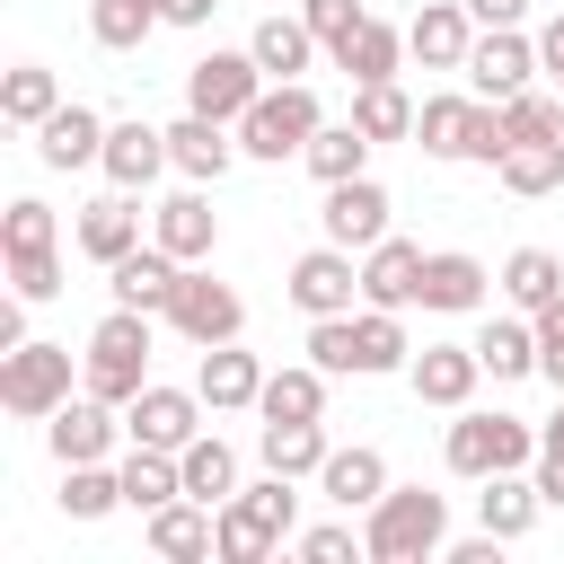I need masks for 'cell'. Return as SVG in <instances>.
I'll return each instance as SVG.
<instances>
[{
    "instance_id": "obj_30",
    "label": "cell",
    "mask_w": 564,
    "mask_h": 564,
    "mask_svg": "<svg viewBox=\"0 0 564 564\" xmlns=\"http://www.w3.org/2000/svg\"><path fill=\"white\" fill-rule=\"evenodd\" d=\"M370 150H379V141H370L361 123H317L308 150H300V167H308L317 185H344V176H370Z\"/></svg>"
},
{
    "instance_id": "obj_34",
    "label": "cell",
    "mask_w": 564,
    "mask_h": 564,
    "mask_svg": "<svg viewBox=\"0 0 564 564\" xmlns=\"http://www.w3.org/2000/svg\"><path fill=\"white\" fill-rule=\"evenodd\" d=\"M476 361H485L494 379H529V370H538V317H529V308H520V317H485Z\"/></svg>"
},
{
    "instance_id": "obj_37",
    "label": "cell",
    "mask_w": 564,
    "mask_h": 564,
    "mask_svg": "<svg viewBox=\"0 0 564 564\" xmlns=\"http://www.w3.org/2000/svg\"><path fill=\"white\" fill-rule=\"evenodd\" d=\"M273 546H282V529H273L247 494H229V502H220V564H264Z\"/></svg>"
},
{
    "instance_id": "obj_6",
    "label": "cell",
    "mask_w": 564,
    "mask_h": 564,
    "mask_svg": "<svg viewBox=\"0 0 564 564\" xmlns=\"http://www.w3.org/2000/svg\"><path fill=\"white\" fill-rule=\"evenodd\" d=\"M0 247H9V282H18V300H53V291H62V256H53V203L18 194V203H9V220H0Z\"/></svg>"
},
{
    "instance_id": "obj_40",
    "label": "cell",
    "mask_w": 564,
    "mask_h": 564,
    "mask_svg": "<svg viewBox=\"0 0 564 564\" xmlns=\"http://www.w3.org/2000/svg\"><path fill=\"white\" fill-rule=\"evenodd\" d=\"M352 123H361L370 141H405V132H414V97H405L397 79H361V88H352Z\"/></svg>"
},
{
    "instance_id": "obj_3",
    "label": "cell",
    "mask_w": 564,
    "mask_h": 564,
    "mask_svg": "<svg viewBox=\"0 0 564 564\" xmlns=\"http://www.w3.org/2000/svg\"><path fill=\"white\" fill-rule=\"evenodd\" d=\"M150 388V308H106L97 317V335H88V397H106V405H132Z\"/></svg>"
},
{
    "instance_id": "obj_53",
    "label": "cell",
    "mask_w": 564,
    "mask_h": 564,
    "mask_svg": "<svg viewBox=\"0 0 564 564\" xmlns=\"http://www.w3.org/2000/svg\"><path fill=\"white\" fill-rule=\"evenodd\" d=\"M273 9H300V0H273Z\"/></svg>"
},
{
    "instance_id": "obj_19",
    "label": "cell",
    "mask_w": 564,
    "mask_h": 564,
    "mask_svg": "<svg viewBox=\"0 0 564 564\" xmlns=\"http://www.w3.org/2000/svg\"><path fill=\"white\" fill-rule=\"evenodd\" d=\"M35 159L62 167V176H70V167H97V159H106V115H97V106H53V115L35 123Z\"/></svg>"
},
{
    "instance_id": "obj_11",
    "label": "cell",
    "mask_w": 564,
    "mask_h": 564,
    "mask_svg": "<svg viewBox=\"0 0 564 564\" xmlns=\"http://www.w3.org/2000/svg\"><path fill=\"white\" fill-rule=\"evenodd\" d=\"M123 432L141 441V449H185L194 432H203V388H141L132 405H123Z\"/></svg>"
},
{
    "instance_id": "obj_8",
    "label": "cell",
    "mask_w": 564,
    "mask_h": 564,
    "mask_svg": "<svg viewBox=\"0 0 564 564\" xmlns=\"http://www.w3.org/2000/svg\"><path fill=\"white\" fill-rule=\"evenodd\" d=\"M264 88H273V79H264V62H256V53H203V62L185 70V106H194V115H212V123H238Z\"/></svg>"
},
{
    "instance_id": "obj_17",
    "label": "cell",
    "mask_w": 564,
    "mask_h": 564,
    "mask_svg": "<svg viewBox=\"0 0 564 564\" xmlns=\"http://www.w3.org/2000/svg\"><path fill=\"white\" fill-rule=\"evenodd\" d=\"M167 159H176L185 185H220L229 159H238V123H212V115L185 106V123H167Z\"/></svg>"
},
{
    "instance_id": "obj_23",
    "label": "cell",
    "mask_w": 564,
    "mask_h": 564,
    "mask_svg": "<svg viewBox=\"0 0 564 564\" xmlns=\"http://www.w3.org/2000/svg\"><path fill=\"white\" fill-rule=\"evenodd\" d=\"M150 238H159L176 264H203V256L220 247V212H212L203 194H167V203L150 212Z\"/></svg>"
},
{
    "instance_id": "obj_29",
    "label": "cell",
    "mask_w": 564,
    "mask_h": 564,
    "mask_svg": "<svg viewBox=\"0 0 564 564\" xmlns=\"http://www.w3.org/2000/svg\"><path fill=\"white\" fill-rule=\"evenodd\" d=\"M397 62H405V26H388V18H361L344 44H335V70L361 88V79H397Z\"/></svg>"
},
{
    "instance_id": "obj_25",
    "label": "cell",
    "mask_w": 564,
    "mask_h": 564,
    "mask_svg": "<svg viewBox=\"0 0 564 564\" xmlns=\"http://www.w3.org/2000/svg\"><path fill=\"white\" fill-rule=\"evenodd\" d=\"M247 53L264 62V79H308V62H317L326 44L308 35V18H300V9H273V18L247 35Z\"/></svg>"
},
{
    "instance_id": "obj_16",
    "label": "cell",
    "mask_w": 564,
    "mask_h": 564,
    "mask_svg": "<svg viewBox=\"0 0 564 564\" xmlns=\"http://www.w3.org/2000/svg\"><path fill=\"white\" fill-rule=\"evenodd\" d=\"M150 555H159V564H203V555H220V511L194 502V494L159 502V511H150Z\"/></svg>"
},
{
    "instance_id": "obj_46",
    "label": "cell",
    "mask_w": 564,
    "mask_h": 564,
    "mask_svg": "<svg viewBox=\"0 0 564 564\" xmlns=\"http://www.w3.org/2000/svg\"><path fill=\"white\" fill-rule=\"evenodd\" d=\"M291 555H300V564H352V555H370V546H361L352 529H300Z\"/></svg>"
},
{
    "instance_id": "obj_24",
    "label": "cell",
    "mask_w": 564,
    "mask_h": 564,
    "mask_svg": "<svg viewBox=\"0 0 564 564\" xmlns=\"http://www.w3.org/2000/svg\"><path fill=\"white\" fill-rule=\"evenodd\" d=\"M317 494H326L335 511H370V502L388 494V458H379L370 441H352V449H326V467H317Z\"/></svg>"
},
{
    "instance_id": "obj_45",
    "label": "cell",
    "mask_w": 564,
    "mask_h": 564,
    "mask_svg": "<svg viewBox=\"0 0 564 564\" xmlns=\"http://www.w3.org/2000/svg\"><path fill=\"white\" fill-rule=\"evenodd\" d=\"M300 18H308V35H317V44L335 53V44H344V35H352V26L370 18V9H361V0H300Z\"/></svg>"
},
{
    "instance_id": "obj_51",
    "label": "cell",
    "mask_w": 564,
    "mask_h": 564,
    "mask_svg": "<svg viewBox=\"0 0 564 564\" xmlns=\"http://www.w3.org/2000/svg\"><path fill=\"white\" fill-rule=\"evenodd\" d=\"M538 70H555V88H564V18L538 35Z\"/></svg>"
},
{
    "instance_id": "obj_2",
    "label": "cell",
    "mask_w": 564,
    "mask_h": 564,
    "mask_svg": "<svg viewBox=\"0 0 564 564\" xmlns=\"http://www.w3.org/2000/svg\"><path fill=\"white\" fill-rule=\"evenodd\" d=\"M361 546H370V564H423V555L449 546V502L423 494V485H388L361 511Z\"/></svg>"
},
{
    "instance_id": "obj_41",
    "label": "cell",
    "mask_w": 564,
    "mask_h": 564,
    "mask_svg": "<svg viewBox=\"0 0 564 564\" xmlns=\"http://www.w3.org/2000/svg\"><path fill=\"white\" fill-rule=\"evenodd\" d=\"M115 502H123V467H97V458L62 467V511L70 520H106Z\"/></svg>"
},
{
    "instance_id": "obj_28",
    "label": "cell",
    "mask_w": 564,
    "mask_h": 564,
    "mask_svg": "<svg viewBox=\"0 0 564 564\" xmlns=\"http://www.w3.org/2000/svg\"><path fill=\"white\" fill-rule=\"evenodd\" d=\"M485 264L476 256H458V247H441V256H423V308H441V317H467V308H485Z\"/></svg>"
},
{
    "instance_id": "obj_1",
    "label": "cell",
    "mask_w": 564,
    "mask_h": 564,
    "mask_svg": "<svg viewBox=\"0 0 564 564\" xmlns=\"http://www.w3.org/2000/svg\"><path fill=\"white\" fill-rule=\"evenodd\" d=\"M308 361L335 379V370H352V379H379V370H405L414 361V344H405V308H344V317H308Z\"/></svg>"
},
{
    "instance_id": "obj_43",
    "label": "cell",
    "mask_w": 564,
    "mask_h": 564,
    "mask_svg": "<svg viewBox=\"0 0 564 564\" xmlns=\"http://www.w3.org/2000/svg\"><path fill=\"white\" fill-rule=\"evenodd\" d=\"M150 26H167V18H159V0H88V35H97L106 53H132Z\"/></svg>"
},
{
    "instance_id": "obj_27",
    "label": "cell",
    "mask_w": 564,
    "mask_h": 564,
    "mask_svg": "<svg viewBox=\"0 0 564 564\" xmlns=\"http://www.w3.org/2000/svg\"><path fill=\"white\" fill-rule=\"evenodd\" d=\"M194 388H203V405H212V414H238V405H256V397H264V361H256V352H238V344H212V352H203V370H194Z\"/></svg>"
},
{
    "instance_id": "obj_35",
    "label": "cell",
    "mask_w": 564,
    "mask_h": 564,
    "mask_svg": "<svg viewBox=\"0 0 564 564\" xmlns=\"http://www.w3.org/2000/svg\"><path fill=\"white\" fill-rule=\"evenodd\" d=\"M326 449H335V441H326L317 423H264V441H256V458H264L273 476H317Z\"/></svg>"
},
{
    "instance_id": "obj_52",
    "label": "cell",
    "mask_w": 564,
    "mask_h": 564,
    "mask_svg": "<svg viewBox=\"0 0 564 564\" xmlns=\"http://www.w3.org/2000/svg\"><path fill=\"white\" fill-rule=\"evenodd\" d=\"M546 441H564V405H555V423H546Z\"/></svg>"
},
{
    "instance_id": "obj_13",
    "label": "cell",
    "mask_w": 564,
    "mask_h": 564,
    "mask_svg": "<svg viewBox=\"0 0 564 564\" xmlns=\"http://www.w3.org/2000/svg\"><path fill=\"white\" fill-rule=\"evenodd\" d=\"M467 44H476L467 0H423V9L405 18V53H414L423 70H467Z\"/></svg>"
},
{
    "instance_id": "obj_22",
    "label": "cell",
    "mask_w": 564,
    "mask_h": 564,
    "mask_svg": "<svg viewBox=\"0 0 564 564\" xmlns=\"http://www.w3.org/2000/svg\"><path fill=\"white\" fill-rule=\"evenodd\" d=\"M97 167H106V185L141 194V185H150L159 167H176V159H167V132L132 115V123H106V159H97Z\"/></svg>"
},
{
    "instance_id": "obj_36",
    "label": "cell",
    "mask_w": 564,
    "mask_h": 564,
    "mask_svg": "<svg viewBox=\"0 0 564 564\" xmlns=\"http://www.w3.org/2000/svg\"><path fill=\"white\" fill-rule=\"evenodd\" d=\"M176 494H185L176 449H141V441H132V458H123V502H132V511H159V502H176Z\"/></svg>"
},
{
    "instance_id": "obj_33",
    "label": "cell",
    "mask_w": 564,
    "mask_h": 564,
    "mask_svg": "<svg viewBox=\"0 0 564 564\" xmlns=\"http://www.w3.org/2000/svg\"><path fill=\"white\" fill-rule=\"evenodd\" d=\"M538 476H520V467H502V476H485V494H476V520L494 529V538H529V520H538Z\"/></svg>"
},
{
    "instance_id": "obj_42",
    "label": "cell",
    "mask_w": 564,
    "mask_h": 564,
    "mask_svg": "<svg viewBox=\"0 0 564 564\" xmlns=\"http://www.w3.org/2000/svg\"><path fill=\"white\" fill-rule=\"evenodd\" d=\"M494 176H502L511 194H555V185H564V141H511Z\"/></svg>"
},
{
    "instance_id": "obj_14",
    "label": "cell",
    "mask_w": 564,
    "mask_h": 564,
    "mask_svg": "<svg viewBox=\"0 0 564 564\" xmlns=\"http://www.w3.org/2000/svg\"><path fill=\"white\" fill-rule=\"evenodd\" d=\"M361 308H423V247L414 238L361 247Z\"/></svg>"
},
{
    "instance_id": "obj_26",
    "label": "cell",
    "mask_w": 564,
    "mask_h": 564,
    "mask_svg": "<svg viewBox=\"0 0 564 564\" xmlns=\"http://www.w3.org/2000/svg\"><path fill=\"white\" fill-rule=\"evenodd\" d=\"M70 238H79V256H88V264L132 256V247H141V212H132V194L115 185L106 203H79V229H70Z\"/></svg>"
},
{
    "instance_id": "obj_21",
    "label": "cell",
    "mask_w": 564,
    "mask_h": 564,
    "mask_svg": "<svg viewBox=\"0 0 564 564\" xmlns=\"http://www.w3.org/2000/svg\"><path fill=\"white\" fill-rule=\"evenodd\" d=\"M115 432H123V423H115V405H106V397H70V405H53V414H44V441H53V458H62V467L106 458V449H115Z\"/></svg>"
},
{
    "instance_id": "obj_20",
    "label": "cell",
    "mask_w": 564,
    "mask_h": 564,
    "mask_svg": "<svg viewBox=\"0 0 564 564\" xmlns=\"http://www.w3.org/2000/svg\"><path fill=\"white\" fill-rule=\"evenodd\" d=\"M405 379H414V397L423 405H467L476 397V379H485V361H476V344H423L414 361H405Z\"/></svg>"
},
{
    "instance_id": "obj_32",
    "label": "cell",
    "mask_w": 564,
    "mask_h": 564,
    "mask_svg": "<svg viewBox=\"0 0 564 564\" xmlns=\"http://www.w3.org/2000/svg\"><path fill=\"white\" fill-rule=\"evenodd\" d=\"M176 467H185V494H194V502H212V511L238 494V449H229L220 432H194V441L176 449Z\"/></svg>"
},
{
    "instance_id": "obj_18",
    "label": "cell",
    "mask_w": 564,
    "mask_h": 564,
    "mask_svg": "<svg viewBox=\"0 0 564 564\" xmlns=\"http://www.w3.org/2000/svg\"><path fill=\"white\" fill-rule=\"evenodd\" d=\"M326 238L335 247H379L388 238V185L379 176H344V185H326Z\"/></svg>"
},
{
    "instance_id": "obj_48",
    "label": "cell",
    "mask_w": 564,
    "mask_h": 564,
    "mask_svg": "<svg viewBox=\"0 0 564 564\" xmlns=\"http://www.w3.org/2000/svg\"><path fill=\"white\" fill-rule=\"evenodd\" d=\"M529 476H538V494L564 511V441H538V458H529Z\"/></svg>"
},
{
    "instance_id": "obj_31",
    "label": "cell",
    "mask_w": 564,
    "mask_h": 564,
    "mask_svg": "<svg viewBox=\"0 0 564 564\" xmlns=\"http://www.w3.org/2000/svg\"><path fill=\"white\" fill-rule=\"evenodd\" d=\"M264 423H317L326 414V370L317 361H291V370H264V397H256Z\"/></svg>"
},
{
    "instance_id": "obj_5",
    "label": "cell",
    "mask_w": 564,
    "mask_h": 564,
    "mask_svg": "<svg viewBox=\"0 0 564 564\" xmlns=\"http://www.w3.org/2000/svg\"><path fill=\"white\" fill-rule=\"evenodd\" d=\"M317 123H326V115H317L308 79H273V88L238 115V150H247V159H300Z\"/></svg>"
},
{
    "instance_id": "obj_50",
    "label": "cell",
    "mask_w": 564,
    "mask_h": 564,
    "mask_svg": "<svg viewBox=\"0 0 564 564\" xmlns=\"http://www.w3.org/2000/svg\"><path fill=\"white\" fill-rule=\"evenodd\" d=\"M212 9H220V0H159V18H167V26H203Z\"/></svg>"
},
{
    "instance_id": "obj_15",
    "label": "cell",
    "mask_w": 564,
    "mask_h": 564,
    "mask_svg": "<svg viewBox=\"0 0 564 564\" xmlns=\"http://www.w3.org/2000/svg\"><path fill=\"white\" fill-rule=\"evenodd\" d=\"M176 282H185V264H176V256H167L159 238L106 264V291H115L123 308H150V317H167V308H176Z\"/></svg>"
},
{
    "instance_id": "obj_7",
    "label": "cell",
    "mask_w": 564,
    "mask_h": 564,
    "mask_svg": "<svg viewBox=\"0 0 564 564\" xmlns=\"http://www.w3.org/2000/svg\"><path fill=\"white\" fill-rule=\"evenodd\" d=\"M0 405L9 414H26V423H44L53 405H70V344H18V352H0Z\"/></svg>"
},
{
    "instance_id": "obj_49",
    "label": "cell",
    "mask_w": 564,
    "mask_h": 564,
    "mask_svg": "<svg viewBox=\"0 0 564 564\" xmlns=\"http://www.w3.org/2000/svg\"><path fill=\"white\" fill-rule=\"evenodd\" d=\"M467 18H476V26H520L529 0H467Z\"/></svg>"
},
{
    "instance_id": "obj_9",
    "label": "cell",
    "mask_w": 564,
    "mask_h": 564,
    "mask_svg": "<svg viewBox=\"0 0 564 564\" xmlns=\"http://www.w3.org/2000/svg\"><path fill=\"white\" fill-rule=\"evenodd\" d=\"M282 291H291V308H300V317H344V308L361 300V264H352V247H335V238H326V247L291 256V282H282Z\"/></svg>"
},
{
    "instance_id": "obj_10",
    "label": "cell",
    "mask_w": 564,
    "mask_h": 564,
    "mask_svg": "<svg viewBox=\"0 0 564 564\" xmlns=\"http://www.w3.org/2000/svg\"><path fill=\"white\" fill-rule=\"evenodd\" d=\"M167 326L194 344V352H212V344H238V326H247V300L229 291V282H212V273H194L185 264V282H176V308H167Z\"/></svg>"
},
{
    "instance_id": "obj_12",
    "label": "cell",
    "mask_w": 564,
    "mask_h": 564,
    "mask_svg": "<svg viewBox=\"0 0 564 564\" xmlns=\"http://www.w3.org/2000/svg\"><path fill=\"white\" fill-rule=\"evenodd\" d=\"M529 70H538V44H529L520 26H485V35L467 44V88H476V97H494V106H502V97H520V88H529Z\"/></svg>"
},
{
    "instance_id": "obj_44",
    "label": "cell",
    "mask_w": 564,
    "mask_h": 564,
    "mask_svg": "<svg viewBox=\"0 0 564 564\" xmlns=\"http://www.w3.org/2000/svg\"><path fill=\"white\" fill-rule=\"evenodd\" d=\"M502 123H511V141H564V97L520 88V97H502Z\"/></svg>"
},
{
    "instance_id": "obj_4",
    "label": "cell",
    "mask_w": 564,
    "mask_h": 564,
    "mask_svg": "<svg viewBox=\"0 0 564 564\" xmlns=\"http://www.w3.org/2000/svg\"><path fill=\"white\" fill-rule=\"evenodd\" d=\"M449 476H467V485H485V476H502V467H529L538 458V432L520 423V414H476V405H458V423H449Z\"/></svg>"
},
{
    "instance_id": "obj_38",
    "label": "cell",
    "mask_w": 564,
    "mask_h": 564,
    "mask_svg": "<svg viewBox=\"0 0 564 564\" xmlns=\"http://www.w3.org/2000/svg\"><path fill=\"white\" fill-rule=\"evenodd\" d=\"M502 291H511V308H555L564 300V264L546 256V247H511V264H502Z\"/></svg>"
},
{
    "instance_id": "obj_39",
    "label": "cell",
    "mask_w": 564,
    "mask_h": 564,
    "mask_svg": "<svg viewBox=\"0 0 564 564\" xmlns=\"http://www.w3.org/2000/svg\"><path fill=\"white\" fill-rule=\"evenodd\" d=\"M53 106H62V79H53L44 62H18V70L0 79V115H9L18 132H35V123H44Z\"/></svg>"
},
{
    "instance_id": "obj_47",
    "label": "cell",
    "mask_w": 564,
    "mask_h": 564,
    "mask_svg": "<svg viewBox=\"0 0 564 564\" xmlns=\"http://www.w3.org/2000/svg\"><path fill=\"white\" fill-rule=\"evenodd\" d=\"M538 379H555V397H564V300L538 308Z\"/></svg>"
}]
</instances>
